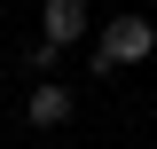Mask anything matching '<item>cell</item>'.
<instances>
[{
	"instance_id": "cell-6",
	"label": "cell",
	"mask_w": 157,
	"mask_h": 149,
	"mask_svg": "<svg viewBox=\"0 0 157 149\" xmlns=\"http://www.w3.org/2000/svg\"><path fill=\"white\" fill-rule=\"evenodd\" d=\"M47 149H63V141H47Z\"/></svg>"
},
{
	"instance_id": "cell-5",
	"label": "cell",
	"mask_w": 157,
	"mask_h": 149,
	"mask_svg": "<svg viewBox=\"0 0 157 149\" xmlns=\"http://www.w3.org/2000/svg\"><path fill=\"white\" fill-rule=\"evenodd\" d=\"M0 86H8V71H0Z\"/></svg>"
},
{
	"instance_id": "cell-4",
	"label": "cell",
	"mask_w": 157,
	"mask_h": 149,
	"mask_svg": "<svg viewBox=\"0 0 157 149\" xmlns=\"http://www.w3.org/2000/svg\"><path fill=\"white\" fill-rule=\"evenodd\" d=\"M55 63H63V47H47V39L24 47V71H32V78H55Z\"/></svg>"
},
{
	"instance_id": "cell-2",
	"label": "cell",
	"mask_w": 157,
	"mask_h": 149,
	"mask_svg": "<svg viewBox=\"0 0 157 149\" xmlns=\"http://www.w3.org/2000/svg\"><path fill=\"white\" fill-rule=\"evenodd\" d=\"M86 32H94V8L86 0H39V39L47 47H78Z\"/></svg>"
},
{
	"instance_id": "cell-3",
	"label": "cell",
	"mask_w": 157,
	"mask_h": 149,
	"mask_svg": "<svg viewBox=\"0 0 157 149\" xmlns=\"http://www.w3.org/2000/svg\"><path fill=\"white\" fill-rule=\"evenodd\" d=\"M71 110H78L71 86H55V78H39V86L24 94V126H32V133H63V126H71Z\"/></svg>"
},
{
	"instance_id": "cell-1",
	"label": "cell",
	"mask_w": 157,
	"mask_h": 149,
	"mask_svg": "<svg viewBox=\"0 0 157 149\" xmlns=\"http://www.w3.org/2000/svg\"><path fill=\"white\" fill-rule=\"evenodd\" d=\"M149 55H157V24H149V16H110V24L94 32L86 71H94V78H110V71H141Z\"/></svg>"
}]
</instances>
